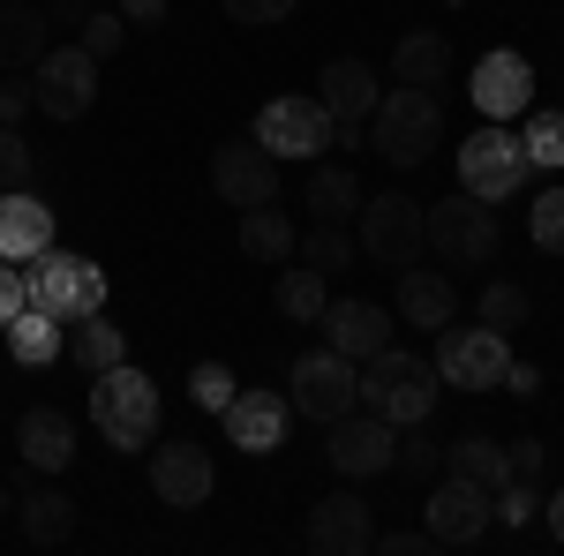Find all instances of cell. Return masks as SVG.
Instances as JSON below:
<instances>
[{"mask_svg":"<svg viewBox=\"0 0 564 556\" xmlns=\"http://www.w3.org/2000/svg\"><path fill=\"white\" fill-rule=\"evenodd\" d=\"M377 549H391V556H414V549H422V534H377Z\"/></svg>","mask_w":564,"mask_h":556,"instance_id":"cell-49","label":"cell"},{"mask_svg":"<svg viewBox=\"0 0 564 556\" xmlns=\"http://www.w3.org/2000/svg\"><path fill=\"white\" fill-rule=\"evenodd\" d=\"M15 526H23L31 549H61L76 534V504L61 489H31V497H15Z\"/></svg>","mask_w":564,"mask_h":556,"instance_id":"cell-26","label":"cell"},{"mask_svg":"<svg viewBox=\"0 0 564 556\" xmlns=\"http://www.w3.org/2000/svg\"><path fill=\"white\" fill-rule=\"evenodd\" d=\"M151 489H159V504H166V512H196V504H212V489H218L212 451H204V444H188V436L151 444Z\"/></svg>","mask_w":564,"mask_h":556,"instance_id":"cell-16","label":"cell"},{"mask_svg":"<svg viewBox=\"0 0 564 556\" xmlns=\"http://www.w3.org/2000/svg\"><path fill=\"white\" fill-rule=\"evenodd\" d=\"M90 422L113 451H143L159 436V384L135 369V361H113L90 377Z\"/></svg>","mask_w":564,"mask_h":556,"instance_id":"cell-2","label":"cell"},{"mask_svg":"<svg viewBox=\"0 0 564 556\" xmlns=\"http://www.w3.org/2000/svg\"><path fill=\"white\" fill-rule=\"evenodd\" d=\"M90 98H98V61L84 45H45L31 61V106L45 121H84Z\"/></svg>","mask_w":564,"mask_h":556,"instance_id":"cell-9","label":"cell"},{"mask_svg":"<svg viewBox=\"0 0 564 556\" xmlns=\"http://www.w3.org/2000/svg\"><path fill=\"white\" fill-rule=\"evenodd\" d=\"M452 308H459V294H452V279H436V271H399V294H391V316L399 324H414V331H444L452 324Z\"/></svg>","mask_w":564,"mask_h":556,"instance_id":"cell-23","label":"cell"},{"mask_svg":"<svg viewBox=\"0 0 564 556\" xmlns=\"http://www.w3.org/2000/svg\"><path fill=\"white\" fill-rule=\"evenodd\" d=\"M444 473L481 481V489H505V481H512V467H505V444H497V436H481V428H467V436H452V444H444Z\"/></svg>","mask_w":564,"mask_h":556,"instance_id":"cell-29","label":"cell"},{"mask_svg":"<svg viewBox=\"0 0 564 556\" xmlns=\"http://www.w3.org/2000/svg\"><path fill=\"white\" fill-rule=\"evenodd\" d=\"M8 353H15L23 369H45V361L61 353V316H45V308L23 301V308L8 316Z\"/></svg>","mask_w":564,"mask_h":556,"instance_id":"cell-30","label":"cell"},{"mask_svg":"<svg viewBox=\"0 0 564 556\" xmlns=\"http://www.w3.org/2000/svg\"><path fill=\"white\" fill-rule=\"evenodd\" d=\"M15 444H23V459L39 473H68V459H76V422H68L61 406H31V414L15 422Z\"/></svg>","mask_w":564,"mask_h":556,"instance_id":"cell-24","label":"cell"},{"mask_svg":"<svg viewBox=\"0 0 564 556\" xmlns=\"http://www.w3.org/2000/svg\"><path fill=\"white\" fill-rule=\"evenodd\" d=\"M489 489L481 481H459V473H444L430 497H422V534H430L436 549H467V542H481L489 534Z\"/></svg>","mask_w":564,"mask_h":556,"instance_id":"cell-13","label":"cell"},{"mask_svg":"<svg viewBox=\"0 0 564 556\" xmlns=\"http://www.w3.org/2000/svg\"><path fill=\"white\" fill-rule=\"evenodd\" d=\"M399 467L414 473V481L444 473V444H430V422H414V436H399Z\"/></svg>","mask_w":564,"mask_h":556,"instance_id":"cell-39","label":"cell"},{"mask_svg":"<svg viewBox=\"0 0 564 556\" xmlns=\"http://www.w3.org/2000/svg\"><path fill=\"white\" fill-rule=\"evenodd\" d=\"M324 459L347 473V481H377V473L399 467V422H384V414H339L332 422V444H324Z\"/></svg>","mask_w":564,"mask_h":556,"instance_id":"cell-12","label":"cell"},{"mask_svg":"<svg viewBox=\"0 0 564 556\" xmlns=\"http://www.w3.org/2000/svg\"><path fill=\"white\" fill-rule=\"evenodd\" d=\"M23 113H39V106H31V84H15V76H0V129H15Z\"/></svg>","mask_w":564,"mask_h":556,"instance_id":"cell-44","label":"cell"},{"mask_svg":"<svg viewBox=\"0 0 564 556\" xmlns=\"http://www.w3.org/2000/svg\"><path fill=\"white\" fill-rule=\"evenodd\" d=\"M294 249H302V233H294V218L279 211V204L241 211V257L249 263H294Z\"/></svg>","mask_w":564,"mask_h":556,"instance_id":"cell-28","label":"cell"},{"mask_svg":"<svg viewBox=\"0 0 564 556\" xmlns=\"http://www.w3.org/2000/svg\"><path fill=\"white\" fill-rule=\"evenodd\" d=\"M436 143H444V106H436V90H414V84H391L377 98V113H369V151L384 159V166L414 173L436 159Z\"/></svg>","mask_w":564,"mask_h":556,"instance_id":"cell-1","label":"cell"},{"mask_svg":"<svg viewBox=\"0 0 564 556\" xmlns=\"http://www.w3.org/2000/svg\"><path fill=\"white\" fill-rule=\"evenodd\" d=\"M212 188H218V204H234V211L279 204V159L263 151L257 135H249V143H218L212 151Z\"/></svg>","mask_w":564,"mask_h":556,"instance_id":"cell-15","label":"cell"},{"mask_svg":"<svg viewBox=\"0 0 564 556\" xmlns=\"http://www.w3.org/2000/svg\"><path fill=\"white\" fill-rule=\"evenodd\" d=\"M452 8H459V0H452Z\"/></svg>","mask_w":564,"mask_h":556,"instance_id":"cell-52","label":"cell"},{"mask_svg":"<svg viewBox=\"0 0 564 556\" xmlns=\"http://www.w3.org/2000/svg\"><path fill=\"white\" fill-rule=\"evenodd\" d=\"M98 8V0H45V15L61 23V31H84V15Z\"/></svg>","mask_w":564,"mask_h":556,"instance_id":"cell-47","label":"cell"},{"mask_svg":"<svg viewBox=\"0 0 564 556\" xmlns=\"http://www.w3.org/2000/svg\"><path fill=\"white\" fill-rule=\"evenodd\" d=\"M302 0H226V15L234 23H249V31H263V23H286Z\"/></svg>","mask_w":564,"mask_h":556,"instance_id":"cell-43","label":"cell"},{"mask_svg":"<svg viewBox=\"0 0 564 556\" xmlns=\"http://www.w3.org/2000/svg\"><path fill=\"white\" fill-rule=\"evenodd\" d=\"M8 512H15V497H8V489H0V519H8Z\"/></svg>","mask_w":564,"mask_h":556,"instance_id":"cell-51","label":"cell"},{"mask_svg":"<svg viewBox=\"0 0 564 556\" xmlns=\"http://www.w3.org/2000/svg\"><path fill=\"white\" fill-rule=\"evenodd\" d=\"M422 249H430V233H422L414 196H399V188L361 196V257L384 263V271H406V263H422Z\"/></svg>","mask_w":564,"mask_h":556,"instance_id":"cell-10","label":"cell"},{"mask_svg":"<svg viewBox=\"0 0 564 556\" xmlns=\"http://www.w3.org/2000/svg\"><path fill=\"white\" fill-rule=\"evenodd\" d=\"M23 301L45 308V316H61V324H84V316L106 308V271L90 257L45 249V257H31V271H23Z\"/></svg>","mask_w":564,"mask_h":556,"instance_id":"cell-4","label":"cell"},{"mask_svg":"<svg viewBox=\"0 0 564 556\" xmlns=\"http://www.w3.org/2000/svg\"><path fill=\"white\" fill-rule=\"evenodd\" d=\"M505 467H512V481H542V473H550V444H542V436L505 444Z\"/></svg>","mask_w":564,"mask_h":556,"instance_id":"cell-42","label":"cell"},{"mask_svg":"<svg viewBox=\"0 0 564 556\" xmlns=\"http://www.w3.org/2000/svg\"><path fill=\"white\" fill-rule=\"evenodd\" d=\"M271 301H279V316H286V324H316V316H324V271H308V263H286V271H279V286H271Z\"/></svg>","mask_w":564,"mask_h":556,"instance_id":"cell-31","label":"cell"},{"mask_svg":"<svg viewBox=\"0 0 564 556\" xmlns=\"http://www.w3.org/2000/svg\"><path fill=\"white\" fill-rule=\"evenodd\" d=\"M302 542L316 556H369V549H377V512H369L361 497H316V504H308Z\"/></svg>","mask_w":564,"mask_h":556,"instance_id":"cell-18","label":"cell"},{"mask_svg":"<svg viewBox=\"0 0 564 556\" xmlns=\"http://www.w3.org/2000/svg\"><path fill=\"white\" fill-rule=\"evenodd\" d=\"M324 346L332 353H347V361H369V353H384L391 346V308H377V301H324Z\"/></svg>","mask_w":564,"mask_h":556,"instance_id":"cell-20","label":"cell"},{"mask_svg":"<svg viewBox=\"0 0 564 556\" xmlns=\"http://www.w3.org/2000/svg\"><path fill=\"white\" fill-rule=\"evenodd\" d=\"M286 399L302 406L308 422H339V414H354L361 406V361H347V353H332V346H316V353H302L294 369H286Z\"/></svg>","mask_w":564,"mask_h":556,"instance_id":"cell-7","label":"cell"},{"mask_svg":"<svg viewBox=\"0 0 564 556\" xmlns=\"http://www.w3.org/2000/svg\"><path fill=\"white\" fill-rule=\"evenodd\" d=\"M31 173H39L31 143H23L15 129H0V188H31Z\"/></svg>","mask_w":564,"mask_h":556,"instance_id":"cell-41","label":"cell"},{"mask_svg":"<svg viewBox=\"0 0 564 556\" xmlns=\"http://www.w3.org/2000/svg\"><path fill=\"white\" fill-rule=\"evenodd\" d=\"M121 31H129V15H121V8H90L84 31H76V45H84L90 61H106V53H121Z\"/></svg>","mask_w":564,"mask_h":556,"instance_id":"cell-38","label":"cell"},{"mask_svg":"<svg viewBox=\"0 0 564 556\" xmlns=\"http://www.w3.org/2000/svg\"><path fill=\"white\" fill-rule=\"evenodd\" d=\"M542 512H550V534H557V542H564V489H557V497H550V504H542Z\"/></svg>","mask_w":564,"mask_h":556,"instance_id":"cell-50","label":"cell"},{"mask_svg":"<svg viewBox=\"0 0 564 556\" xmlns=\"http://www.w3.org/2000/svg\"><path fill=\"white\" fill-rule=\"evenodd\" d=\"M527 233H534L542 257H564V188H542V196L527 204Z\"/></svg>","mask_w":564,"mask_h":556,"instance_id":"cell-36","label":"cell"},{"mask_svg":"<svg viewBox=\"0 0 564 556\" xmlns=\"http://www.w3.org/2000/svg\"><path fill=\"white\" fill-rule=\"evenodd\" d=\"M271 151V159H316V151H332V113L316 106V90H294V98H271L257 113V129H249Z\"/></svg>","mask_w":564,"mask_h":556,"instance_id":"cell-14","label":"cell"},{"mask_svg":"<svg viewBox=\"0 0 564 556\" xmlns=\"http://www.w3.org/2000/svg\"><path fill=\"white\" fill-rule=\"evenodd\" d=\"M218 422H226V444H241L249 459H263V451L286 444V428H294V399H286V391H234Z\"/></svg>","mask_w":564,"mask_h":556,"instance_id":"cell-17","label":"cell"},{"mask_svg":"<svg viewBox=\"0 0 564 556\" xmlns=\"http://www.w3.org/2000/svg\"><path fill=\"white\" fill-rule=\"evenodd\" d=\"M489 512L505 519V526H527V519L542 512V489L534 481H505V489H489Z\"/></svg>","mask_w":564,"mask_h":556,"instance_id":"cell-40","label":"cell"},{"mask_svg":"<svg viewBox=\"0 0 564 556\" xmlns=\"http://www.w3.org/2000/svg\"><path fill=\"white\" fill-rule=\"evenodd\" d=\"M475 106L481 121H512V113H527L534 106V68H527V53H512V45H497V53H481L475 61Z\"/></svg>","mask_w":564,"mask_h":556,"instance_id":"cell-19","label":"cell"},{"mask_svg":"<svg viewBox=\"0 0 564 556\" xmlns=\"http://www.w3.org/2000/svg\"><path fill=\"white\" fill-rule=\"evenodd\" d=\"M76 361H84L90 377L113 369V361H129V339H121V324H106V308L84 316V331H76Z\"/></svg>","mask_w":564,"mask_h":556,"instance_id":"cell-32","label":"cell"},{"mask_svg":"<svg viewBox=\"0 0 564 556\" xmlns=\"http://www.w3.org/2000/svg\"><path fill=\"white\" fill-rule=\"evenodd\" d=\"M45 45H53V15L39 0H0V76H31Z\"/></svg>","mask_w":564,"mask_h":556,"instance_id":"cell-22","label":"cell"},{"mask_svg":"<svg viewBox=\"0 0 564 556\" xmlns=\"http://www.w3.org/2000/svg\"><path fill=\"white\" fill-rule=\"evenodd\" d=\"M302 204H308L316 226H347V218H361V173L316 166V173H308V188H302Z\"/></svg>","mask_w":564,"mask_h":556,"instance_id":"cell-27","label":"cell"},{"mask_svg":"<svg viewBox=\"0 0 564 556\" xmlns=\"http://www.w3.org/2000/svg\"><path fill=\"white\" fill-rule=\"evenodd\" d=\"M505 361H512V339L489 331V324H444V331H436V384L497 391L505 384Z\"/></svg>","mask_w":564,"mask_h":556,"instance_id":"cell-6","label":"cell"},{"mask_svg":"<svg viewBox=\"0 0 564 556\" xmlns=\"http://www.w3.org/2000/svg\"><path fill=\"white\" fill-rule=\"evenodd\" d=\"M527 181H534V166H527L520 135L505 129V121H481V129L459 143V188H467V196L512 204V196H527Z\"/></svg>","mask_w":564,"mask_h":556,"instance_id":"cell-5","label":"cell"},{"mask_svg":"<svg viewBox=\"0 0 564 556\" xmlns=\"http://www.w3.org/2000/svg\"><path fill=\"white\" fill-rule=\"evenodd\" d=\"M422 233H430V249L444 263H489L497 257V204H481V196H436L430 211H422Z\"/></svg>","mask_w":564,"mask_h":556,"instance_id":"cell-8","label":"cell"},{"mask_svg":"<svg viewBox=\"0 0 564 556\" xmlns=\"http://www.w3.org/2000/svg\"><path fill=\"white\" fill-rule=\"evenodd\" d=\"M391 84H414V90L452 84V39L444 31H406L391 45Z\"/></svg>","mask_w":564,"mask_h":556,"instance_id":"cell-25","label":"cell"},{"mask_svg":"<svg viewBox=\"0 0 564 556\" xmlns=\"http://www.w3.org/2000/svg\"><path fill=\"white\" fill-rule=\"evenodd\" d=\"M129 23H166V0H121Z\"/></svg>","mask_w":564,"mask_h":556,"instance_id":"cell-48","label":"cell"},{"mask_svg":"<svg viewBox=\"0 0 564 556\" xmlns=\"http://www.w3.org/2000/svg\"><path fill=\"white\" fill-rule=\"evenodd\" d=\"M377 98H384V84H377L369 61H354V53L324 61V76H316V106L332 113V143H361L369 113H377Z\"/></svg>","mask_w":564,"mask_h":556,"instance_id":"cell-11","label":"cell"},{"mask_svg":"<svg viewBox=\"0 0 564 556\" xmlns=\"http://www.w3.org/2000/svg\"><path fill=\"white\" fill-rule=\"evenodd\" d=\"M527 166H564V106L557 113H542V106H527V135H520Z\"/></svg>","mask_w":564,"mask_h":556,"instance_id":"cell-35","label":"cell"},{"mask_svg":"<svg viewBox=\"0 0 564 556\" xmlns=\"http://www.w3.org/2000/svg\"><path fill=\"white\" fill-rule=\"evenodd\" d=\"M39 8H45V0H39Z\"/></svg>","mask_w":564,"mask_h":556,"instance_id":"cell-53","label":"cell"},{"mask_svg":"<svg viewBox=\"0 0 564 556\" xmlns=\"http://www.w3.org/2000/svg\"><path fill=\"white\" fill-rule=\"evenodd\" d=\"M436 361H422V353H406V346H384V353H369L361 361V406L369 414H384V422L414 428L436 414Z\"/></svg>","mask_w":564,"mask_h":556,"instance_id":"cell-3","label":"cell"},{"mask_svg":"<svg viewBox=\"0 0 564 556\" xmlns=\"http://www.w3.org/2000/svg\"><path fill=\"white\" fill-rule=\"evenodd\" d=\"M294 257H302L308 271H324V279H339V271H354V257H361V249H354L347 226H316V233H308Z\"/></svg>","mask_w":564,"mask_h":556,"instance_id":"cell-33","label":"cell"},{"mask_svg":"<svg viewBox=\"0 0 564 556\" xmlns=\"http://www.w3.org/2000/svg\"><path fill=\"white\" fill-rule=\"evenodd\" d=\"M23 308V271L15 263H0V331H8V316Z\"/></svg>","mask_w":564,"mask_h":556,"instance_id":"cell-46","label":"cell"},{"mask_svg":"<svg viewBox=\"0 0 564 556\" xmlns=\"http://www.w3.org/2000/svg\"><path fill=\"white\" fill-rule=\"evenodd\" d=\"M527 308H534V301H527L520 279H489V286H481V324H489V331H505V339L527 324Z\"/></svg>","mask_w":564,"mask_h":556,"instance_id":"cell-34","label":"cell"},{"mask_svg":"<svg viewBox=\"0 0 564 556\" xmlns=\"http://www.w3.org/2000/svg\"><path fill=\"white\" fill-rule=\"evenodd\" d=\"M497 391H512V399H542V369L534 361H505V384Z\"/></svg>","mask_w":564,"mask_h":556,"instance_id":"cell-45","label":"cell"},{"mask_svg":"<svg viewBox=\"0 0 564 556\" xmlns=\"http://www.w3.org/2000/svg\"><path fill=\"white\" fill-rule=\"evenodd\" d=\"M53 249V204L39 188H0V263H31Z\"/></svg>","mask_w":564,"mask_h":556,"instance_id":"cell-21","label":"cell"},{"mask_svg":"<svg viewBox=\"0 0 564 556\" xmlns=\"http://www.w3.org/2000/svg\"><path fill=\"white\" fill-rule=\"evenodd\" d=\"M234 369H226V361H196V369H188V399H196V406H204V414H226V399H234Z\"/></svg>","mask_w":564,"mask_h":556,"instance_id":"cell-37","label":"cell"}]
</instances>
